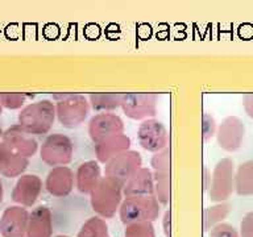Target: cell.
<instances>
[{"instance_id":"ba28073f","label":"cell","mask_w":253,"mask_h":237,"mask_svg":"<svg viewBox=\"0 0 253 237\" xmlns=\"http://www.w3.org/2000/svg\"><path fill=\"white\" fill-rule=\"evenodd\" d=\"M158 95L153 92H128L124 94L122 110L132 120L154 118L157 112Z\"/></svg>"},{"instance_id":"d590c367","label":"cell","mask_w":253,"mask_h":237,"mask_svg":"<svg viewBox=\"0 0 253 237\" xmlns=\"http://www.w3.org/2000/svg\"><path fill=\"white\" fill-rule=\"evenodd\" d=\"M54 237H70V236H66V235H57V236Z\"/></svg>"},{"instance_id":"e575fe53","label":"cell","mask_w":253,"mask_h":237,"mask_svg":"<svg viewBox=\"0 0 253 237\" xmlns=\"http://www.w3.org/2000/svg\"><path fill=\"white\" fill-rule=\"evenodd\" d=\"M3 112V104H1V100H0V114Z\"/></svg>"},{"instance_id":"5b68a950","label":"cell","mask_w":253,"mask_h":237,"mask_svg":"<svg viewBox=\"0 0 253 237\" xmlns=\"http://www.w3.org/2000/svg\"><path fill=\"white\" fill-rule=\"evenodd\" d=\"M235 191V166L231 158H221L211 174L209 195L213 203L227 201Z\"/></svg>"},{"instance_id":"2e32d148","label":"cell","mask_w":253,"mask_h":237,"mask_svg":"<svg viewBox=\"0 0 253 237\" xmlns=\"http://www.w3.org/2000/svg\"><path fill=\"white\" fill-rule=\"evenodd\" d=\"M75 186V175L67 166L53 167L45 181V189L55 198H65L73 191Z\"/></svg>"},{"instance_id":"7c38bea8","label":"cell","mask_w":253,"mask_h":237,"mask_svg":"<svg viewBox=\"0 0 253 237\" xmlns=\"http://www.w3.org/2000/svg\"><path fill=\"white\" fill-rule=\"evenodd\" d=\"M124 121L120 116L112 112L96 114L88 121V136L94 141V144L102 141L104 138L124 133Z\"/></svg>"},{"instance_id":"f1b7e54d","label":"cell","mask_w":253,"mask_h":237,"mask_svg":"<svg viewBox=\"0 0 253 237\" xmlns=\"http://www.w3.org/2000/svg\"><path fill=\"white\" fill-rule=\"evenodd\" d=\"M216 122H215L212 116L209 112H203V130H202L203 141H210L216 134Z\"/></svg>"},{"instance_id":"f546056e","label":"cell","mask_w":253,"mask_h":237,"mask_svg":"<svg viewBox=\"0 0 253 237\" xmlns=\"http://www.w3.org/2000/svg\"><path fill=\"white\" fill-rule=\"evenodd\" d=\"M239 233H240V237H253V211L243 217Z\"/></svg>"},{"instance_id":"44dd1931","label":"cell","mask_w":253,"mask_h":237,"mask_svg":"<svg viewBox=\"0 0 253 237\" xmlns=\"http://www.w3.org/2000/svg\"><path fill=\"white\" fill-rule=\"evenodd\" d=\"M102 179V171L98 161H86L75 173V187L81 194L90 195Z\"/></svg>"},{"instance_id":"4316f807","label":"cell","mask_w":253,"mask_h":237,"mask_svg":"<svg viewBox=\"0 0 253 237\" xmlns=\"http://www.w3.org/2000/svg\"><path fill=\"white\" fill-rule=\"evenodd\" d=\"M27 98V95L23 92H1L0 94L3 108H7V110H19L24 106Z\"/></svg>"},{"instance_id":"8fae6325","label":"cell","mask_w":253,"mask_h":237,"mask_svg":"<svg viewBox=\"0 0 253 237\" xmlns=\"http://www.w3.org/2000/svg\"><path fill=\"white\" fill-rule=\"evenodd\" d=\"M244 134L245 126L243 120L237 116H227L217 126V144L223 150L232 153L241 148Z\"/></svg>"},{"instance_id":"cb8c5ba5","label":"cell","mask_w":253,"mask_h":237,"mask_svg":"<svg viewBox=\"0 0 253 237\" xmlns=\"http://www.w3.org/2000/svg\"><path fill=\"white\" fill-rule=\"evenodd\" d=\"M231 212V204L228 201L216 203L215 205L207 207L203 211V229L210 231L215 225L220 224Z\"/></svg>"},{"instance_id":"1f68e13d","label":"cell","mask_w":253,"mask_h":237,"mask_svg":"<svg viewBox=\"0 0 253 237\" xmlns=\"http://www.w3.org/2000/svg\"><path fill=\"white\" fill-rule=\"evenodd\" d=\"M243 107H244L245 114L253 118V94H245L243 96Z\"/></svg>"},{"instance_id":"52a82bcc","label":"cell","mask_w":253,"mask_h":237,"mask_svg":"<svg viewBox=\"0 0 253 237\" xmlns=\"http://www.w3.org/2000/svg\"><path fill=\"white\" fill-rule=\"evenodd\" d=\"M150 166L153 169L156 198L160 204L168 205L171 198V174H170V149L169 146L150 158Z\"/></svg>"},{"instance_id":"836d02e7","label":"cell","mask_w":253,"mask_h":237,"mask_svg":"<svg viewBox=\"0 0 253 237\" xmlns=\"http://www.w3.org/2000/svg\"><path fill=\"white\" fill-rule=\"evenodd\" d=\"M3 185H1V182H0V203H1V200H3Z\"/></svg>"},{"instance_id":"8992f818","label":"cell","mask_w":253,"mask_h":237,"mask_svg":"<svg viewBox=\"0 0 253 237\" xmlns=\"http://www.w3.org/2000/svg\"><path fill=\"white\" fill-rule=\"evenodd\" d=\"M73 142L69 136L62 133L49 134L40 148L41 159L51 167L69 165L73 159Z\"/></svg>"},{"instance_id":"9a60e30c","label":"cell","mask_w":253,"mask_h":237,"mask_svg":"<svg viewBox=\"0 0 253 237\" xmlns=\"http://www.w3.org/2000/svg\"><path fill=\"white\" fill-rule=\"evenodd\" d=\"M1 141L5 142L12 150H15L16 153L25 158L35 156L39 149V144L36 138L31 133H28L27 130L23 129L20 124H15L5 129L1 136Z\"/></svg>"},{"instance_id":"d6a6232c","label":"cell","mask_w":253,"mask_h":237,"mask_svg":"<svg viewBox=\"0 0 253 237\" xmlns=\"http://www.w3.org/2000/svg\"><path fill=\"white\" fill-rule=\"evenodd\" d=\"M210 183H211V174H210L209 169L207 167H203V189L209 190Z\"/></svg>"},{"instance_id":"484cf974","label":"cell","mask_w":253,"mask_h":237,"mask_svg":"<svg viewBox=\"0 0 253 237\" xmlns=\"http://www.w3.org/2000/svg\"><path fill=\"white\" fill-rule=\"evenodd\" d=\"M126 237H156L153 223L150 221H140L126 225Z\"/></svg>"},{"instance_id":"e0dca14e","label":"cell","mask_w":253,"mask_h":237,"mask_svg":"<svg viewBox=\"0 0 253 237\" xmlns=\"http://www.w3.org/2000/svg\"><path fill=\"white\" fill-rule=\"evenodd\" d=\"M124 198L128 197H156L154 178L152 170L148 167H141L133 177L128 179L124 189Z\"/></svg>"},{"instance_id":"ffe728a7","label":"cell","mask_w":253,"mask_h":237,"mask_svg":"<svg viewBox=\"0 0 253 237\" xmlns=\"http://www.w3.org/2000/svg\"><path fill=\"white\" fill-rule=\"evenodd\" d=\"M29 165V159L15 150H12L5 142L0 141V173L7 178L23 175Z\"/></svg>"},{"instance_id":"d6986e66","label":"cell","mask_w":253,"mask_h":237,"mask_svg":"<svg viewBox=\"0 0 253 237\" xmlns=\"http://www.w3.org/2000/svg\"><path fill=\"white\" fill-rule=\"evenodd\" d=\"M53 236V215L46 205H37L29 213L27 237Z\"/></svg>"},{"instance_id":"3957f363","label":"cell","mask_w":253,"mask_h":237,"mask_svg":"<svg viewBox=\"0 0 253 237\" xmlns=\"http://www.w3.org/2000/svg\"><path fill=\"white\" fill-rule=\"evenodd\" d=\"M55 118V104L51 100L43 99L24 107L19 114V124L32 136L46 134L54 124Z\"/></svg>"},{"instance_id":"7a4b0ae2","label":"cell","mask_w":253,"mask_h":237,"mask_svg":"<svg viewBox=\"0 0 253 237\" xmlns=\"http://www.w3.org/2000/svg\"><path fill=\"white\" fill-rule=\"evenodd\" d=\"M55 114L61 125L67 129H74L82 125L90 112V102L82 94H54Z\"/></svg>"},{"instance_id":"4fadbf2b","label":"cell","mask_w":253,"mask_h":237,"mask_svg":"<svg viewBox=\"0 0 253 237\" xmlns=\"http://www.w3.org/2000/svg\"><path fill=\"white\" fill-rule=\"evenodd\" d=\"M29 213L21 205H11L0 217V235L3 237H27Z\"/></svg>"},{"instance_id":"ac0fdd59","label":"cell","mask_w":253,"mask_h":237,"mask_svg":"<svg viewBox=\"0 0 253 237\" xmlns=\"http://www.w3.org/2000/svg\"><path fill=\"white\" fill-rule=\"evenodd\" d=\"M130 148V138L126 134H116L107 137L102 141L95 144L94 152L96 156V161L106 165L107 162L112 159L119 154L124 153Z\"/></svg>"},{"instance_id":"8d00e7d4","label":"cell","mask_w":253,"mask_h":237,"mask_svg":"<svg viewBox=\"0 0 253 237\" xmlns=\"http://www.w3.org/2000/svg\"><path fill=\"white\" fill-rule=\"evenodd\" d=\"M3 136V130H1V128H0V137Z\"/></svg>"},{"instance_id":"9c48e42d","label":"cell","mask_w":253,"mask_h":237,"mask_svg":"<svg viewBox=\"0 0 253 237\" xmlns=\"http://www.w3.org/2000/svg\"><path fill=\"white\" fill-rule=\"evenodd\" d=\"M142 167V158L137 150H126L107 162L104 166V177L112 178L126 185L130 177H133Z\"/></svg>"},{"instance_id":"603a6c76","label":"cell","mask_w":253,"mask_h":237,"mask_svg":"<svg viewBox=\"0 0 253 237\" xmlns=\"http://www.w3.org/2000/svg\"><path fill=\"white\" fill-rule=\"evenodd\" d=\"M235 193L240 197L253 195V159L237 166L235 173Z\"/></svg>"},{"instance_id":"d4e9b609","label":"cell","mask_w":253,"mask_h":237,"mask_svg":"<svg viewBox=\"0 0 253 237\" xmlns=\"http://www.w3.org/2000/svg\"><path fill=\"white\" fill-rule=\"evenodd\" d=\"M78 237H110L106 220L99 216L87 219L79 229Z\"/></svg>"},{"instance_id":"4dcf8cb0","label":"cell","mask_w":253,"mask_h":237,"mask_svg":"<svg viewBox=\"0 0 253 237\" xmlns=\"http://www.w3.org/2000/svg\"><path fill=\"white\" fill-rule=\"evenodd\" d=\"M162 229L165 233V237H171V211L168 208L162 216Z\"/></svg>"},{"instance_id":"74e56055","label":"cell","mask_w":253,"mask_h":237,"mask_svg":"<svg viewBox=\"0 0 253 237\" xmlns=\"http://www.w3.org/2000/svg\"><path fill=\"white\" fill-rule=\"evenodd\" d=\"M0 174H1V173H0Z\"/></svg>"},{"instance_id":"30bf717a","label":"cell","mask_w":253,"mask_h":237,"mask_svg":"<svg viewBox=\"0 0 253 237\" xmlns=\"http://www.w3.org/2000/svg\"><path fill=\"white\" fill-rule=\"evenodd\" d=\"M137 140L142 149L152 152L153 154L169 146L168 129L161 121L156 118H148L140 124L137 129Z\"/></svg>"},{"instance_id":"277c9868","label":"cell","mask_w":253,"mask_h":237,"mask_svg":"<svg viewBox=\"0 0 253 237\" xmlns=\"http://www.w3.org/2000/svg\"><path fill=\"white\" fill-rule=\"evenodd\" d=\"M160 215V201L156 197L124 198L119 208V217L124 225L140 221L153 223Z\"/></svg>"},{"instance_id":"83f0119b","label":"cell","mask_w":253,"mask_h":237,"mask_svg":"<svg viewBox=\"0 0 253 237\" xmlns=\"http://www.w3.org/2000/svg\"><path fill=\"white\" fill-rule=\"evenodd\" d=\"M209 237H240L237 229L229 223H220L209 231Z\"/></svg>"},{"instance_id":"6da1fadb","label":"cell","mask_w":253,"mask_h":237,"mask_svg":"<svg viewBox=\"0 0 253 237\" xmlns=\"http://www.w3.org/2000/svg\"><path fill=\"white\" fill-rule=\"evenodd\" d=\"M124 186L112 178L102 177L92 193L90 194V203L95 213L102 219H112L119 212L124 199Z\"/></svg>"},{"instance_id":"5bb4252c","label":"cell","mask_w":253,"mask_h":237,"mask_svg":"<svg viewBox=\"0 0 253 237\" xmlns=\"http://www.w3.org/2000/svg\"><path fill=\"white\" fill-rule=\"evenodd\" d=\"M42 190L41 178L35 174H24L17 179L12 190V200L24 208H29L36 204Z\"/></svg>"},{"instance_id":"7402d4cb","label":"cell","mask_w":253,"mask_h":237,"mask_svg":"<svg viewBox=\"0 0 253 237\" xmlns=\"http://www.w3.org/2000/svg\"><path fill=\"white\" fill-rule=\"evenodd\" d=\"M123 99L124 94L122 92H96V94H90L88 102L95 112L104 114V112H112L119 107H122Z\"/></svg>"}]
</instances>
